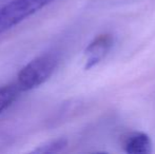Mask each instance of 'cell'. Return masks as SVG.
Segmentation results:
<instances>
[{
    "mask_svg": "<svg viewBox=\"0 0 155 154\" xmlns=\"http://www.w3.org/2000/svg\"><path fill=\"white\" fill-rule=\"evenodd\" d=\"M57 64L58 58L54 54L47 53L38 56L21 69L17 76L16 84L21 92L33 90L45 84L52 76Z\"/></svg>",
    "mask_w": 155,
    "mask_h": 154,
    "instance_id": "1",
    "label": "cell"
},
{
    "mask_svg": "<svg viewBox=\"0 0 155 154\" xmlns=\"http://www.w3.org/2000/svg\"><path fill=\"white\" fill-rule=\"evenodd\" d=\"M20 93L21 90L16 82L0 87V114L8 109L14 101H16Z\"/></svg>",
    "mask_w": 155,
    "mask_h": 154,
    "instance_id": "5",
    "label": "cell"
},
{
    "mask_svg": "<svg viewBox=\"0 0 155 154\" xmlns=\"http://www.w3.org/2000/svg\"><path fill=\"white\" fill-rule=\"evenodd\" d=\"M68 146V140L65 138H59V139L52 140L45 145H42L41 147L34 150L36 153H57L61 152L64 148Z\"/></svg>",
    "mask_w": 155,
    "mask_h": 154,
    "instance_id": "6",
    "label": "cell"
},
{
    "mask_svg": "<svg viewBox=\"0 0 155 154\" xmlns=\"http://www.w3.org/2000/svg\"><path fill=\"white\" fill-rule=\"evenodd\" d=\"M123 148L129 154H149L152 152V140L143 132H132L124 138Z\"/></svg>",
    "mask_w": 155,
    "mask_h": 154,
    "instance_id": "4",
    "label": "cell"
},
{
    "mask_svg": "<svg viewBox=\"0 0 155 154\" xmlns=\"http://www.w3.org/2000/svg\"><path fill=\"white\" fill-rule=\"evenodd\" d=\"M54 0H13L0 8V34L13 29Z\"/></svg>",
    "mask_w": 155,
    "mask_h": 154,
    "instance_id": "2",
    "label": "cell"
},
{
    "mask_svg": "<svg viewBox=\"0 0 155 154\" xmlns=\"http://www.w3.org/2000/svg\"><path fill=\"white\" fill-rule=\"evenodd\" d=\"M113 35L111 34H101L97 36L84 50L86 56V66L84 69H89L98 64L109 53L113 45Z\"/></svg>",
    "mask_w": 155,
    "mask_h": 154,
    "instance_id": "3",
    "label": "cell"
}]
</instances>
